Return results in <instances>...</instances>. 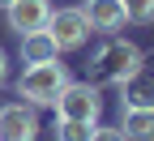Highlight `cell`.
Masks as SVG:
<instances>
[{"instance_id": "6da1fadb", "label": "cell", "mask_w": 154, "mask_h": 141, "mask_svg": "<svg viewBox=\"0 0 154 141\" xmlns=\"http://www.w3.org/2000/svg\"><path fill=\"white\" fill-rule=\"evenodd\" d=\"M137 69H141V47H137V43H128V38H107V43L94 51V60H90L94 86H99V81L120 86L124 77H133Z\"/></svg>"}, {"instance_id": "7a4b0ae2", "label": "cell", "mask_w": 154, "mask_h": 141, "mask_svg": "<svg viewBox=\"0 0 154 141\" xmlns=\"http://www.w3.org/2000/svg\"><path fill=\"white\" fill-rule=\"evenodd\" d=\"M69 81H73V77H69V69L60 64V60L30 64V69L22 73V81H17V98H26L30 107H51Z\"/></svg>"}, {"instance_id": "3957f363", "label": "cell", "mask_w": 154, "mask_h": 141, "mask_svg": "<svg viewBox=\"0 0 154 141\" xmlns=\"http://www.w3.org/2000/svg\"><path fill=\"white\" fill-rule=\"evenodd\" d=\"M51 107H56V115H60V120H82V124H94L99 111H103V98H99V86H94V81H69Z\"/></svg>"}, {"instance_id": "277c9868", "label": "cell", "mask_w": 154, "mask_h": 141, "mask_svg": "<svg viewBox=\"0 0 154 141\" xmlns=\"http://www.w3.org/2000/svg\"><path fill=\"white\" fill-rule=\"evenodd\" d=\"M51 38H56V51H77L90 38V22L82 9H51L47 26H43Z\"/></svg>"}, {"instance_id": "5b68a950", "label": "cell", "mask_w": 154, "mask_h": 141, "mask_svg": "<svg viewBox=\"0 0 154 141\" xmlns=\"http://www.w3.org/2000/svg\"><path fill=\"white\" fill-rule=\"evenodd\" d=\"M38 115L30 103H5L0 107V141H34Z\"/></svg>"}, {"instance_id": "8992f818", "label": "cell", "mask_w": 154, "mask_h": 141, "mask_svg": "<svg viewBox=\"0 0 154 141\" xmlns=\"http://www.w3.org/2000/svg\"><path fill=\"white\" fill-rule=\"evenodd\" d=\"M5 17H9V30L22 38V34H30V30H43V26H47L51 0H13V5L5 9Z\"/></svg>"}, {"instance_id": "52a82bcc", "label": "cell", "mask_w": 154, "mask_h": 141, "mask_svg": "<svg viewBox=\"0 0 154 141\" xmlns=\"http://www.w3.org/2000/svg\"><path fill=\"white\" fill-rule=\"evenodd\" d=\"M82 13H86L90 30H103V34H111V30L124 26V0H86Z\"/></svg>"}, {"instance_id": "ba28073f", "label": "cell", "mask_w": 154, "mask_h": 141, "mask_svg": "<svg viewBox=\"0 0 154 141\" xmlns=\"http://www.w3.org/2000/svg\"><path fill=\"white\" fill-rule=\"evenodd\" d=\"M120 94H124V107H154V77L137 69L133 77L120 81Z\"/></svg>"}, {"instance_id": "9c48e42d", "label": "cell", "mask_w": 154, "mask_h": 141, "mask_svg": "<svg viewBox=\"0 0 154 141\" xmlns=\"http://www.w3.org/2000/svg\"><path fill=\"white\" fill-rule=\"evenodd\" d=\"M60 51H56V38L47 30H30L22 34V60L26 64H47V60H56Z\"/></svg>"}, {"instance_id": "30bf717a", "label": "cell", "mask_w": 154, "mask_h": 141, "mask_svg": "<svg viewBox=\"0 0 154 141\" xmlns=\"http://www.w3.org/2000/svg\"><path fill=\"white\" fill-rule=\"evenodd\" d=\"M120 133L128 141H154V107H124Z\"/></svg>"}, {"instance_id": "8fae6325", "label": "cell", "mask_w": 154, "mask_h": 141, "mask_svg": "<svg viewBox=\"0 0 154 141\" xmlns=\"http://www.w3.org/2000/svg\"><path fill=\"white\" fill-rule=\"evenodd\" d=\"M124 22L150 26V22H154V0H124Z\"/></svg>"}, {"instance_id": "7c38bea8", "label": "cell", "mask_w": 154, "mask_h": 141, "mask_svg": "<svg viewBox=\"0 0 154 141\" xmlns=\"http://www.w3.org/2000/svg\"><path fill=\"white\" fill-rule=\"evenodd\" d=\"M94 124H82V120H60L56 124V141H90Z\"/></svg>"}, {"instance_id": "4fadbf2b", "label": "cell", "mask_w": 154, "mask_h": 141, "mask_svg": "<svg viewBox=\"0 0 154 141\" xmlns=\"http://www.w3.org/2000/svg\"><path fill=\"white\" fill-rule=\"evenodd\" d=\"M90 141H128V137H124L120 128H94V133H90Z\"/></svg>"}, {"instance_id": "5bb4252c", "label": "cell", "mask_w": 154, "mask_h": 141, "mask_svg": "<svg viewBox=\"0 0 154 141\" xmlns=\"http://www.w3.org/2000/svg\"><path fill=\"white\" fill-rule=\"evenodd\" d=\"M5 73H9V56H5V47H0V86H5Z\"/></svg>"}, {"instance_id": "9a60e30c", "label": "cell", "mask_w": 154, "mask_h": 141, "mask_svg": "<svg viewBox=\"0 0 154 141\" xmlns=\"http://www.w3.org/2000/svg\"><path fill=\"white\" fill-rule=\"evenodd\" d=\"M9 5H13V0H0V9H9Z\"/></svg>"}]
</instances>
